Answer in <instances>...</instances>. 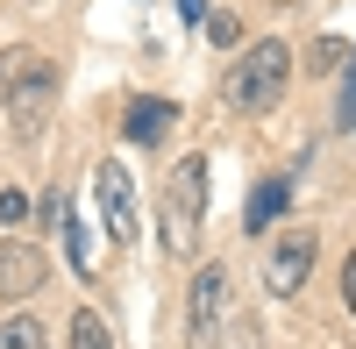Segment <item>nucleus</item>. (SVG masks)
Masks as SVG:
<instances>
[{"mask_svg":"<svg viewBox=\"0 0 356 349\" xmlns=\"http://www.w3.org/2000/svg\"><path fill=\"white\" fill-rule=\"evenodd\" d=\"M285 79H292V50L264 36V43H250L243 57H235V72H228V107L264 114V107L285 93Z\"/></svg>","mask_w":356,"mask_h":349,"instance_id":"obj_1","label":"nucleus"},{"mask_svg":"<svg viewBox=\"0 0 356 349\" xmlns=\"http://www.w3.org/2000/svg\"><path fill=\"white\" fill-rule=\"evenodd\" d=\"M200 221H207V157H186L164 186V250L193 257L200 250Z\"/></svg>","mask_w":356,"mask_h":349,"instance_id":"obj_2","label":"nucleus"},{"mask_svg":"<svg viewBox=\"0 0 356 349\" xmlns=\"http://www.w3.org/2000/svg\"><path fill=\"white\" fill-rule=\"evenodd\" d=\"M221 314H228V271L200 264L193 293H186V349H221Z\"/></svg>","mask_w":356,"mask_h":349,"instance_id":"obj_3","label":"nucleus"},{"mask_svg":"<svg viewBox=\"0 0 356 349\" xmlns=\"http://www.w3.org/2000/svg\"><path fill=\"white\" fill-rule=\"evenodd\" d=\"M314 236H307V228H285V236L271 243V257H264V285H271V293L278 300H292V293H300V285H307V271H314Z\"/></svg>","mask_w":356,"mask_h":349,"instance_id":"obj_4","label":"nucleus"},{"mask_svg":"<svg viewBox=\"0 0 356 349\" xmlns=\"http://www.w3.org/2000/svg\"><path fill=\"white\" fill-rule=\"evenodd\" d=\"M50 100H57V72L43 65V72H29L15 93H8V122H15V136H29L36 143L43 136V114H50Z\"/></svg>","mask_w":356,"mask_h":349,"instance_id":"obj_5","label":"nucleus"},{"mask_svg":"<svg viewBox=\"0 0 356 349\" xmlns=\"http://www.w3.org/2000/svg\"><path fill=\"white\" fill-rule=\"evenodd\" d=\"M93 193H100L107 236L129 243V236H136V186H129V171H122V164H100V171H93Z\"/></svg>","mask_w":356,"mask_h":349,"instance_id":"obj_6","label":"nucleus"},{"mask_svg":"<svg viewBox=\"0 0 356 349\" xmlns=\"http://www.w3.org/2000/svg\"><path fill=\"white\" fill-rule=\"evenodd\" d=\"M43 250H29V243H0V300H29L43 285Z\"/></svg>","mask_w":356,"mask_h":349,"instance_id":"obj_7","label":"nucleus"},{"mask_svg":"<svg viewBox=\"0 0 356 349\" xmlns=\"http://www.w3.org/2000/svg\"><path fill=\"white\" fill-rule=\"evenodd\" d=\"M171 122H178V107H171V100H136L122 129H129V143H164Z\"/></svg>","mask_w":356,"mask_h":349,"instance_id":"obj_8","label":"nucleus"},{"mask_svg":"<svg viewBox=\"0 0 356 349\" xmlns=\"http://www.w3.org/2000/svg\"><path fill=\"white\" fill-rule=\"evenodd\" d=\"M285 200H292V179H271V186L250 200V228H271V221L285 214Z\"/></svg>","mask_w":356,"mask_h":349,"instance_id":"obj_9","label":"nucleus"},{"mask_svg":"<svg viewBox=\"0 0 356 349\" xmlns=\"http://www.w3.org/2000/svg\"><path fill=\"white\" fill-rule=\"evenodd\" d=\"M29 72H43V57H36V50H0V100H8Z\"/></svg>","mask_w":356,"mask_h":349,"instance_id":"obj_10","label":"nucleus"},{"mask_svg":"<svg viewBox=\"0 0 356 349\" xmlns=\"http://www.w3.org/2000/svg\"><path fill=\"white\" fill-rule=\"evenodd\" d=\"M0 349H43V321H29V314H15V321L0 328Z\"/></svg>","mask_w":356,"mask_h":349,"instance_id":"obj_11","label":"nucleus"},{"mask_svg":"<svg viewBox=\"0 0 356 349\" xmlns=\"http://www.w3.org/2000/svg\"><path fill=\"white\" fill-rule=\"evenodd\" d=\"M72 349H114L107 328H100V314H72Z\"/></svg>","mask_w":356,"mask_h":349,"instance_id":"obj_12","label":"nucleus"},{"mask_svg":"<svg viewBox=\"0 0 356 349\" xmlns=\"http://www.w3.org/2000/svg\"><path fill=\"white\" fill-rule=\"evenodd\" d=\"M65 221H72V200H65V186H57V193H43V228L65 236Z\"/></svg>","mask_w":356,"mask_h":349,"instance_id":"obj_13","label":"nucleus"},{"mask_svg":"<svg viewBox=\"0 0 356 349\" xmlns=\"http://www.w3.org/2000/svg\"><path fill=\"white\" fill-rule=\"evenodd\" d=\"M22 221H29V193L8 186V193H0V228H22Z\"/></svg>","mask_w":356,"mask_h":349,"instance_id":"obj_14","label":"nucleus"},{"mask_svg":"<svg viewBox=\"0 0 356 349\" xmlns=\"http://www.w3.org/2000/svg\"><path fill=\"white\" fill-rule=\"evenodd\" d=\"M342 300H349V314H356V250H349V264H342Z\"/></svg>","mask_w":356,"mask_h":349,"instance_id":"obj_15","label":"nucleus"},{"mask_svg":"<svg viewBox=\"0 0 356 349\" xmlns=\"http://www.w3.org/2000/svg\"><path fill=\"white\" fill-rule=\"evenodd\" d=\"M235 349H257V321H235Z\"/></svg>","mask_w":356,"mask_h":349,"instance_id":"obj_16","label":"nucleus"},{"mask_svg":"<svg viewBox=\"0 0 356 349\" xmlns=\"http://www.w3.org/2000/svg\"><path fill=\"white\" fill-rule=\"evenodd\" d=\"M178 15H186V22H207V0H178Z\"/></svg>","mask_w":356,"mask_h":349,"instance_id":"obj_17","label":"nucleus"}]
</instances>
